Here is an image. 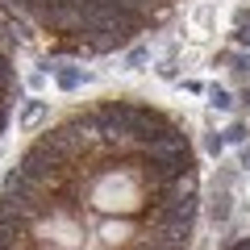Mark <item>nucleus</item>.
<instances>
[{
  "instance_id": "1",
  "label": "nucleus",
  "mask_w": 250,
  "mask_h": 250,
  "mask_svg": "<svg viewBox=\"0 0 250 250\" xmlns=\"http://www.w3.org/2000/svg\"><path fill=\"white\" fill-rule=\"evenodd\" d=\"M233 250H250V242H238V246H233Z\"/></svg>"
}]
</instances>
